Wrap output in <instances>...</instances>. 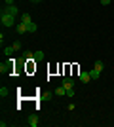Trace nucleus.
<instances>
[{
    "label": "nucleus",
    "mask_w": 114,
    "mask_h": 127,
    "mask_svg": "<svg viewBox=\"0 0 114 127\" xmlns=\"http://www.w3.org/2000/svg\"><path fill=\"white\" fill-rule=\"evenodd\" d=\"M89 74H91V80H99V78H101V72H99V70H95V68L89 70Z\"/></svg>",
    "instance_id": "obj_9"
},
{
    "label": "nucleus",
    "mask_w": 114,
    "mask_h": 127,
    "mask_svg": "<svg viewBox=\"0 0 114 127\" xmlns=\"http://www.w3.org/2000/svg\"><path fill=\"white\" fill-rule=\"evenodd\" d=\"M0 21H2V25H4V27H13V23H15V15H10L6 10H2V17H0Z\"/></svg>",
    "instance_id": "obj_1"
},
{
    "label": "nucleus",
    "mask_w": 114,
    "mask_h": 127,
    "mask_svg": "<svg viewBox=\"0 0 114 127\" xmlns=\"http://www.w3.org/2000/svg\"><path fill=\"white\" fill-rule=\"evenodd\" d=\"M17 32H19V34H25V32H29L27 31V25H25V23H17Z\"/></svg>",
    "instance_id": "obj_6"
},
{
    "label": "nucleus",
    "mask_w": 114,
    "mask_h": 127,
    "mask_svg": "<svg viewBox=\"0 0 114 127\" xmlns=\"http://www.w3.org/2000/svg\"><path fill=\"white\" fill-rule=\"evenodd\" d=\"M74 78H65L63 80V87H65V89H74Z\"/></svg>",
    "instance_id": "obj_2"
},
{
    "label": "nucleus",
    "mask_w": 114,
    "mask_h": 127,
    "mask_svg": "<svg viewBox=\"0 0 114 127\" xmlns=\"http://www.w3.org/2000/svg\"><path fill=\"white\" fill-rule=\"evenodd\" d=\"M67 97H74V89H67Z\"/></svg>",
    "instance_id": "obj_17"
},
{
    "label": "nucleus",
    "mask_w": 114,
    "mask_h": 127,
    "mask_svg": "<svg viewBox=\"0 0 114 127\" xmlns=\"http://www.w3.org/2000/svg\"><path fill=\"white\" fill-rule=\"evenodd\" d=\"M80 82H82V84L91 82V74H89V72H80Z\"/></svg>",
    "instance_id": "obj_4"
},
{
    "label": "nucleus",
    "mask_w": 114,
    "mask_h": 127,
    "mask_svg": "<svg viewBox=\"0 0 114 127\" xmlns=\"http://www.w3.org/2000/svg\"><path fill=\"white\" fill-rule=\"evenodd\" d=\"M4 10L8 11L10 15H17V8H15V6H13V4H11V6H8V8H4Z\"/></svg>",
    "instance_id": "obj_8"
},
{
    "label": "nucleus",
    "mask_w": 114,
    "mask_h": 127,
    "mask_svg": "<svg viewBox=\"0 0 114 127\" xmlns=\"http://www.w3.org/2000/svg\"><path fill=\"white\" fill-rule=\"evenodd\" d=\"M8 93H10V89H8V87H0V97H2V99H4V97H8Z\"/></svg>",
    "instance_id": "obj_13"
},
{
    "label": "nucleus",
    "mask_w": 114,
    "mask_h": 127,
    "mask_svg": "<svg viewBox=\"0 0 114 127\" xmlns=\"http://www.w3.org/2000/svg\"><path fill=\"white\" fill-rule=\"evenodd\" d=\"M11 53H15V48H13V46H10V48L4 49V55H11Z\"/></svg>",
    "instance_id": "obj_14"
},
{
    "label": "nucleus",
    "mask_w": 114,
    "mask_h": 127,
    "mask_svg": "<svg viewBox=\"0 0 114 127\" xmlns=\"http://www.w3.org/2000/svg\"><path fill=\"white\" fill-rule=\"evenodd\" d=\"M19 61H36V59H34V53L33 51H25V53H23V57L19 59Z\"/></svg>",
    "instance_id": "obj_3"
},
{
    "label": "nucleus",
    "mask_w": 114,
    "mask_h": 127,
    "mask_svg": "<svg viewBox=\"0 0 114 127\" xmlns=\"http://www.w3.org/2000/svg\"><path fill=\"white\" fill-rule=\"evenodd\" d=\"M29 125H31V127H36L38 125V116H36V114H33V116H29Z\"/></svg>",
    "instance_id": "obj_5"
},
{
    "label": "nucleus",
    "mask_w": 114,
    "mask_h": 127,
    "mask_svg": "<svg viewBox=\"0 0 114 127\" xmlns=\"http://www.w3.org/2000/svg\"><path fill=\"white\" fill-rule=\"evenodd\" d=\"M27 31H29V32H36V31H38L36 23H29V25H27Z\"/></svg>",
    "instance_id": "obj_12"
},
{
    "label": "nucleus",
    "mask_w": 114,
    "mask_h": 127,
    "mask_svg": "<svg viewBox=\"0 0 114 127\" xmlns=\"http://www.w3.org/2000/svg\"><path fill=\"white\" fill-rule=\"evenodd\" d=\"M4 2H6L8 6H11V4H13V0H4Z\"/></svg>",
    "instance_id": "obj_19"
},
{
    "label": "nucleus",
    "mask_w": 114,
    "mask_h": 127,
    "mask_svg": "<svg viewBox=\"0 0 114 127\" xmlns=\"http://www.w3.org/2000/svg\"><path fill=\"white\" fill-rule=\"evenodd\" d=\"M101 4H103V6H109V4H110V0H101Z\"/></svg>",
    "instance_id": "obj_18"
},
{
    "label": "nucleus",
    "mask_w": 114,
    "mask_h": 127,
    "mask_svg": "<svg viewBox=\"0 0 114 127\" xmlns=\"http://www.w3.org/2000/svg\"><path fill=\"white\" fill-rule=\"evenodd\" d=\"M19 21H21V23H25V25H29V23H33V19H31V15H29V13H23Z\"/></svg>",
    "instance_id": "obj_7"
},
{
    "label": "nucleus",
    "mask_w": 114,
    "mask_h": 127,
    "mask_svg": "<svg viewBox=\"0 0 114 127\" xmlns=\"http://www.w3.org/2000/svg\"><path fill=\"white\" fill-rule=\"evenodd\" d=\"M34 59H36V61H42V59H44V53L42 51H36V53H34Z\"/></svg>",
    "instance_id": "obj_15"
},
{
    "label": "nucleus",
    "mask_w": 114,
    "mask_h": 127,
    "mask_svg": "<svg viewBox=\"0 0 114 127\" xmlns=\"http://www.w3.org/2000/svg\"><path fill=\"white\" fill-rule=\"evenodd\" d=\"M34 2H42V0H34Z\"/></svg>",
    "instance_id": "obj_20"
},
{
    "label": "nucleus",
    "mask_w": 114,
    "mask_h": 127,
    "mask_svg": "<svg viewBox=\"0 0 114 127\" xmlns=\"http://www.w3.org/2000/svg\"><path fill=\"white\" fill-rule=\"evenodd\" d=\"M31 2H34V0H31Z\"/></svg>",
    "instance_id": "obj_21"
},
{
    "label": "nucleus",
    "mask_w": 114,
    "mask_h": 127,
    "mask_svg": "<svg viewBox=\"0 0 114 127\" xmlns=\"http://www.w3.org/2000/svg\"><path fill=\"white\" fill-rule=\"evenodd\" d=\"M13 48H15V51H19V49H21V42H15V44H13Z\"/></svg>",
    "instance_id": "obj_16"
},
{
    "label": "nucleus",
    "mask_w": 114,
    "mask_h": 127,
    "mask_svg": "<svg viewBox=\"0 0 114 127\" xmlns=\"http://www.w3.org/2000/svg\"><path fill=\"white\" fill-rule=\"evenodd\" d=\"M55 95H59V97L67 95V89H65V87H63V85H61V87H57V89H55Z\"/></svg>",
    "instance_id": "obj_11"
},
{
    "label": "nucleus",
    "mask_w": 114,
    "mask_h": 127,
    "mask_svg": "<svg viewBox=\"0 0 114 127\" xmlns=\"http://www.w3.org/2000/svg\"><path fill=\"white\" fill-rule=\"evenodd\" d=\"M93 68H95V70H99V72H103V68H105L103 61H95V64H93Z\"/></svg>",
    "instance_id": "obj_10"
}]
</instances>
